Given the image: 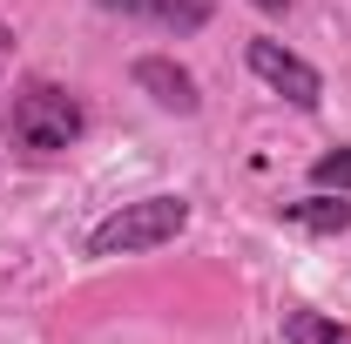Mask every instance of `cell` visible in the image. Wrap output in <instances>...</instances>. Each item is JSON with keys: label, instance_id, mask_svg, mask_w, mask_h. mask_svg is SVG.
<instances>
[{"label": "cell", "instance_id": "obj_2", "mask_svg": "<svg viewBox=\"0 0 351 344\" xmlns=\"http://www.w3.org/2000/svg\"><path fill=\"white\" fill-rule=\"evenodd\" d=\"M189 230V203L182 196H135L122 210H108L88 230V257H142V250H162Z\"/></svg>", "mask_w": 351, "mask_h": 344}, {"label": "cell", "instance_id": "obj_9", "mask_svg": "<svg viewBox=\"0 0 351 344\" xmlns=\"http://www.w3.org/2000/svg\"><path fill=\"white\" fill-rule=\"evenodd\" d=\"M7 54H14V34H7V21H0V75H7Z\"/></svg>", "mask_w": 351, "mask_h": 344}, {"label": "cell", "instance_id": "obj_5", "mask_svg": "<svg viewBox=\"0 0 351 344\" xmlns=\"http://www.w3.org/2000/svg\"><path fill=\"white\" fill-rule=\"evenodd\" d=\"M101 14H122V21H149L162 34H203L217 0H95Z\"/></svg>", "mask_w": 351, "mask_h": 344}, {"label": "cell", "instance_id": "obj_4", "mask_svg": "<svg viewBox=\"0 0 351 344\" xmlns=\"http://www.w3.org/2000/svg\"><path fill=\"white\" fill-rule=\"evenodd\" d=\"M129 75H135V88H142L156 108H176V115H196V108H203V95H196V75H189L182 61H169V54H142Z\"/></svg>", "mask_w": 351, "mask_h": 344}, {"label": "cell", "instance_id": "obj_10", "mask_svg": "<svg viewBox=\"0 0 351 344\" xmlns=\"http://www.w3.org/2000/svg\"><path fill=\"white\" fill-rule=\"evenodd\" d=\"M257 7H270V14H284V7H291V0H257Z\"/></svg>", "mask_w": 351, "mask_h": 344}, {"label": "cell", "instance_id": "obj_3", "mask_svg": "<svg viewBox=\"0 0 351 344\" xmlns=\"http://www.w3.org/2000/svg\"><path fill=\"white\" fill-rule=\"evenodd\" d=\"M250 75L270 82L291 108H304V115H317V101H324V75L311 68L304 54H291L284 41H250Z\"/></svg>", "mask_w": 351, "mask_h": 344}, {"label": "cell", "instance_id": "obj_1", "mask_svg": "<svg viewBox=\"0 0 351 344\" xmlns=\"http://www.w3.org/2000/svg\"><path fill=\"white\" fill-rule=\"evenodd\" d=\"M82 129H88V108L61 82H27L14 95V108H7V142H14L27 162H47V156L75 149Z\"/></svg>", "mask_w": 351, "mask_h": 344}, {"label": "cell", "instance_id": "obj_6", "mask_svg": "<svg viewBox=\"0 0 351 344\" xmlns=\"http://www.w3.org/2000/svg\"><path fill=\"white\" fill-rule=\"evenodd\" d=\"M284 223L291 230H311V236H345L351 230V203H338L331 189H317V196H304V203H284Z\"/></svg>", "mask_w": 351, "mask_h": 344}, {"label": "cell", "instance_id": "obj_8", "mask_svg": "<svg viewBox=\"0 0 351 344\" xmlns=\"http://www.w3.org/2000/svg\"><path fill=\"white\" fill-rule=\"evenodd\" d=\"M311 182H317V189H351V142L345 149H324V156L311 162Z\"/></svg>", "mask_w": 351, "mask_h": 344}, {"label": "cell", "instance_id": "obj_7", "mask_svg": "<svg viewBox=\"0 0 351 344\" xmlns=\"http://www.w3.org/2000/svg\"><path fill=\"white\" fill-rule=\"evenodd\" d=\"M284 344H351V324H338L331 310H284Z\"/></svg>", "mask_w": 351, "mask_h": 344}]
</instances>
